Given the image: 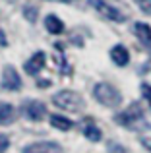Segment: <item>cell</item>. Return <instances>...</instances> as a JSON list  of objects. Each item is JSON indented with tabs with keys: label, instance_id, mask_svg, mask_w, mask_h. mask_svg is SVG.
<instances>
[{
	"label": "cell",
	"instance_id": "obj_18",
	"mask_svg": "<svg viewBox=\"0 0 151 153\" xmlns=\"http://www.w3.org/2000/svg\"><path fill=\"white\" fill-rule=\"evenodd\" d=\"M8 146H10V140H8L4 134H0V153L6 151V149H8Z\"/></svg>",
	"mask_w": 151,
	"mask_h": 153
},
{
	"label": "cell",
	"instance_id": "obj_14",
	"mask_svg": "<svg viewBox=\"0 0 151 153\" xmlns=\"http://www.w3.org/2000/svg\"><path fill=\"white\" fill-rule=\"evenodd\" d=\"M83 134H85V138L89 140V142H99V140H101V130H99L97 126H93V124H87V126L83 128Z\"/></svg>",
	"mask_w": 151,
	"mask_h": 153
},
{
	"label": "cell",
	"instance_id": "obj_17",
	"mask_svg": "<svg viewBox=\"0 0 151 153\" xmlns=\"http://www.w3.org/2000/svg\"><path fill=\"white\" fill-rule=\"evenodd\" d=\"M138 4H140L141 12H145V14H151V0H138Z\"/></svg>",
	"mask_w": 151,
	"mask_h": 153
},
{
	"label": "cell",
	"instance_id": "obj_10",
	"mask_svg": "<svg viewBox=\"0 0 151 153\" xmlns=\"http://www.w3.org/2000/svg\"><path fill=\"white\" fill-rule=\"evenodd\" d=\"M45 27H47V31L53 33V35H60L62 31H64V23H62L56 16H53V14L45 18Z\"/></svg>",
	"mask_w": 151,
	"mask_h": 153
},
{
	"label": "cell",
	"instance_id": "obj_1",
	"mask_svg": "<svg viewBox=\"0 0 151 153\" xmlns=\"http://www.w3.org/2000/svg\"><path fill=\"white\" fill-rule=\"evenodd\" d=\"M93 95H95V99L101 105H105V107H118V105L122 103L120 91H118L116 87H113L110 83H107V82L97 83L95 89H93Z\"/></svg>",
	"mask_w": 151,
	"mask_h": 153
},
{
	"label": "cell",
	"instance_id": "obj_13",
	"mask_svg": "<svg viewBox=\"0 0 151 153\" xmlns=\"http://www.w3.org/2000/svg\"><path fill=\"white\" fill-rule=\"evenodd\" d=\"M50 124H53V128H58V130H62V132L70 130V128L74 126L72 120H68L66 116H60V114H53L50 116Z\"/></svg>",
	"mask_w": 151,
	"mask_h": 153
},
{
	"label": "cell",
	"instance_id": "obj_7",
	"mask_svg": "<svg viewBox=\"0 0 151 153\" xmlns=\"http://www.w3.org/2000/svg\"><path fill=\"white\" fill-rule=\"evenodd\" d=\"M91 2H93V6L97 8L99 12H101V16H105L107 19H113V22H124V16H122L120 12L116 10V8L105 4L103 0H91Z\"/></svg>",
	"mask_w": 151,
	"mask_h": 153
},
{
	"label": "cell",
	"instance_id": "obj_6",
	"mask_svg": "<svg viewBox=\"0 0 151 153\" xmlns=\"http://www.w3.org/2000/svg\"><path fill=\"white\" fill-rule=\"evenodd\" d=\"M21 153H62V147L54 142H37L23 147Z\"/></svg>",
	"mask_w": 151,
	"mask_h": 153
},
{
	"label": "cell",
	"instance_id": "obj_11",
	"mask_svg": "<svg viewBox=\"0 0 151 153\" xmlns=\"http://www.w3.org/2000/svg\"><path fill=\"white\" fill-rule=\"evenodd\" d=\"M16 118V108L12 105L4 103L0 105V126H6V124H12Z\"/></svg>",
	"mask_w": 151,
	"mask_h": 153
},
{
	"label": "cell",
	"instance_id": "obj_19",
	"mask_svg": "<svg viewBox=\"0 0 151 153\" xmlns=\"http://www.w3.org/2000/svg\"><path fill=\"white\" fill-rule=\"evenodd\" d=\"M109 151L110 153H126V149H124V147H122V146H118V143H109Z\"/></svg>",
	"mask_w": 151,
	"mask_h": 153
},
{
	"label": "cell",
	"instance_id": "obj_12",
	"mask_svg": "<svg viewBox=\"0 0 151 153\" xmlns=\"http://www.w3.org/2000/svg\"><path fill=\"white\" fill-rule=\"evenodd\" d=\"M134 31H136L138 39H140L144 45H151V27L145 25V23H136L134 25Z\"/></svg>",
	"mask_w": 151,
	"mask_h": 153
},
{
	"label": "cell",
	"instance_id": "obj_4",
	"mask_svg": "<svg viewBox=\"0 0 151 153\" xmlns=\"http://www.w3.org/2000/svg\"><path fill=\"white\" fill-rule=\"evenodd\" d=\"M141 118H144V112H141L140 105L134 103L128 111H124L122 114L116 116V122L118 124H124V126H128V128H134V124H136L138 120H141Z\"/></svg>",
	"mask_w": 151,
	"mask_h": 153
},
{
	"label": "cell",
	"instance_id": "obj_9",
	"mask_svg": "<svg viewBox=\"0 0 151 153\" xmlns=\"http://www.w3.org/2000/svg\"><path fill=\"white\" fill-rule=\"evenodd\" d=\"M110 58H113V62L116 64V66H126V64L130 62V54L122 45H116V47L110 49Z\"/></svg>",
	"mask_w": 151,
	"mask_h": 153
},
{
	"label": "cell",
	"instance_id": "obj_15",
	"mask_svg": "<svg viewBox=\"0 0 151 153\" xmlns=\"http://www.w3.org/2000/svg\"><path fill=\"white\" fill-rule=\"evenodd\" d=\"M23 16H25L29 22H35V18H37V8L35 6H25L23 8Z\"/></svg>",
	"mask_w": 151,
	"mask_h": 153
},
{
	"label": "cell",
	"instance_id": "obj_3",
	"mask_svg": "<svg viewBox=\"0 0 151 153\" xmlns=\"http://www.w3.org/2000/svg\"><path fill=\"white\" fill-rule=\"evenodd\" d=\"M21 112H23V116H25V118L35 120V122H37V120H43V118H45L47 107H45V103H41V101H23Z\"/></svg>",
	"mask_w": 151,
	"mask_h": 153
},
{
	"label": "cell",
	"instance_id": "obj_5",
	"mask_svg": "<svg viewBox=\"0 0 151 153\" xmlns=\"http://www.w3.org/2000/svg\"><path fill=\"white\" fill-rule=\"evenodd\" d=\"M2 87H4V89H8V91H18L19 87H21V78H19V74L12 66H6V68H4Z\"/></svg>",
	"mask_w": 151,
	"mask_h": 153
},
{
	"label": "cell",
	"instance_id": "obj_2",
	"mask_svg": "<svg viewBox=\"0 0 151 153\" xmlns=\"http://www.w3.org/2000/svg\"><path fill=\"white\" fill-rule=\"evenodd\" d=\"M53 103L56 107H60L62 111H81L83 108V101L76 91H70V89H64L60 93H56L53 97Z\"/></svg>",
	"mask_w": 151,
	"mask_h": 153
},
{
	"label": "cell",
	"instance_id": "obj_8",
	"mask_svg": "<svg viewBox=\"0 0 151 153\" xmlns=\"http://www.w3.org/2000/svg\"><path fill=\"white\" fill-rule=\"evenodd\" d=\"M45 62H47V56H45V52H35L33 56H31L29 60L25 62V72L29 76H37L39 72L43 70V66H45Z\"/></svg>",
	"mask_w": 151,
	"mask_h": 153
},
{
	"label": "cell",
	"instance_id": "obj_16",
	"mask_svg": "<svg viewBox=\"0 0 151 153\" xmlns=\"http://www.w3.org/2000/svg\"><path fill=\"white\" fill-rule=\"evenodd\" d=\"M140 140H141V143H144V147H145V149L151 151V130H149V132H144Z\"/></svg>",
	"mask_w": 151,
	"mask_h": 153
},
{
	"label": "cell",
	"instance_id": "obj_20",
	"mask_svg": "<svg viewBox=\"0 0 151 153\" xmlns=\"http://www.w3.org/2000/svg\"><path fill=\"white\" fill-rule=\"evenodd\" d=\"M149 103H151V101H149Z\"/></svg>",
	"mask_w": 151,
	"mask_h": 153
}]
</instances>
